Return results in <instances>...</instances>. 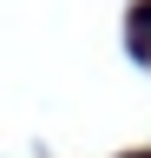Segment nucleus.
I'll list each match as a JSON object with an SVG mask.
<instances>
[{"label":"nucleus","instance_id":"nucleus-1","mask_svg":"<svg viewBox=\"0 0 151 158\" xmlns=\"http://www.w3.org/2000/svg\"><path fill=\"white\" fill-rule=\"evenodd\" d=\"M131 53H151V0L131 7Z\"/></svg>","mask_w":151,"mask_h":158},{"label":"nucleus","instance_id":"nucleus-2","mask_svg":"<svg viewBox=\"0 0 151 158\" xmlns=\"http://www.w3.org/2000/svg\"><path fill=\"white\" fill-rule=\"evenodd\" d=\"M131 158H151V152H131Z\"/></svg>","mask_w":151,"mask_h":158}]
</instances>
